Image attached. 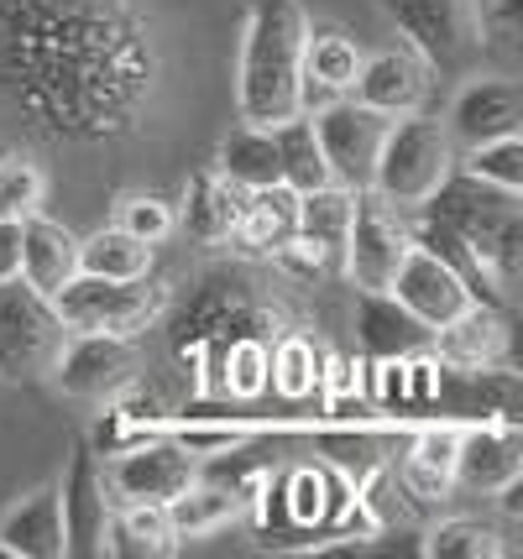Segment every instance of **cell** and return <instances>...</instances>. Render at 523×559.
Masks as SVG:
<instances>
[{
    "label": "cell",
    "instance_id": "cell-1",
    "mask_svg": "<svg viewBox=\"0 0 523 559\" xmlns=\"http://www.w3.org/2000/svg\"><path fill=\"white\" fill-rule=\"evenodd\" d=\"M0 84L58 136H110L152 90V43L121 0H0Z\"/></svg>",
    "mask_w": 523,
    "mask_h": 559
},
{
    "label": "cell",
    "instance_id": "cell-2",
    "mask_svg": "<svg viewBox=\"0 0 523 559\" xmlns=\"http://www.w3.org/2000/svg\"><path fill=\"white\" fill-rule=\"evenodd\" d=\"M309 16L299 0H251L241 69H236V110L247 126H277L299 116V73Z\"/></svg>",
    "mask_w": 523,
    "mask_h": 559
},
{
    "label": "cell",
    "instance_id": "cell-3",
    "mask_svg": "<svg viewBox=\"0 0 523 559\" xmlns=\"http://www.w3.org/2000/svg\"><path fill=\"white\" fill-rule=\"evenodd\" d=\"M277 330V309H268L257 293H251L247 277H230V272H215L189 288V298L174 309L168 319V345L183 366H194L204 382L215 388V371H221V356L230 341L241 335H262Z\"/></svg>",
    "mask_w": 523,
    "mask_h": 559
},
{
    "label": "cell",
    "instance_id": "cell-4",
    "mask_svg": "<svg viewBox=\"0 0 523 559\" xmlns=\"http://www.w3.org/2000/svg\"><path fill=\"white\" fill-rule=\"evenodd\" d=\"M450 168H455V142H450L445 121L424 116V110H408V116H393L388 131H382L367 189L382 204H393L399 215H419L429 194L450 178Z\"/></svg>",
    "mask_w": 523,
    "mask_h": 559
},
{
    "label": "cell",
    "instance_id": "cell-5",
    "mask_svg": "<svg viewBox=\"0 0 523 559\" xmlns=\"http://www.w3.org/2000/svg\"><path fill=\"white\" fill-rule=\"evenodd\" d=\"M424 215L445 219L450 230H461L472 251L492 267L502 288L519 277V251H523V219H519V194H508L498 183H482L472 173L450 168V178L429 194Z\"/></svg>",
    "mask_w": 523,
    "mask_h": 559
},
{
    "label": "cell",
    "instance_id": "cell-6",
    "mask_svg": "<svg viewBox=\"0 0 523 559\" xmlns=\"http://www.w3.org/2000/svg\"><path fill=\"white\" fill-rule=\"evenodd\" d=\"M63 341H69V324L58 319L48 293H37L26 277H5L0 283V377L48 382Z\"/></svg>",
    "mask_w": 523,
    "mask_h": 559
},
{
    "label": "cell",
    "instance_id": "cell-7",
    "mask_svg": "<svg viewBox=\"0 0 523 559\" xmlns=\"http://www.w3.org/2000/svg\"><path fill=\"white\" fill-rule=\"evenodd\" d=\"M168 293L147 277H95L74 272L63 288L52 293V309L69 330H100V335H142L152 319L163 314Z\"/></svg>",
    "mask_w": 523,
    "mask_h": 559
},
{
    "label": "cell",
    "instance_id": "cell-8",
    "mask_svg": "<svg viewBox=\"0 0 523 559\" xmlns=\"http://www.w3.org/2000/svg\"><path fill=\"white\" fill-rule=\"evenodd\" d=\"M105 471V491H110V508H131V502H152V508H168L178 491L200 476L194 450H183L174 435H147L136 444L116 450Z\"/></svg>",
    "mask_w": 523,
    "mask_h": 559
},
{
    "label": "cell",
    "instance_id": "cell-9",
    "mask_svg": "<svg viewBox=\"0 0 523 559\" xmlns=\"http://www.w3.org/2000/svg\"><path fill=\"white\" fill-rule=\"evenodd\" d=\"M388 22L408 37V48L435 69H466L482 48V22L472 0H382Z\"/></svg>",
    "mask_w": 523,
    "mask_h": 559
},
{
    "label": "cell",
    "instance_id": "cell-10",
    "mask_svg": "<svg viewBox=\"0 0 523 559\" xmlns=\"http://www.w3.org/2000/svg\"><path fill=\"white\" fill-rule=\"evenodd\" d=\"M309 121H314V136H320L330 183L361 194L372 183V163H377V146H382V131H388V116H377L367 105H356L350 95H341L330 99L324 110H314Z\"/></svg>",
    "mask_w": 523,
    "mask_h": 559
},
{
    "label": "cell",
    "instance_id": "cell-11",
    "mask_svg": "<svg viewBox=\"0 0 523 559\" xmlns=\"http://www.w3.org/2000/svg\"><path fill=\"white\" fill-rule=\"evenodd\" d=\"M403 251H408V225H403V215L393 204H382L372 189H361V194H356V210H350L346 251H341L346 277L361 293H388Z\"/></svg>",
    "mask_w": 523,
    "mask_h": 559
},
{
    "label": "cell",
    "instance_id": "cell-12",
    "mask_svg": "<svg viewBox=\"0 0 523 559\" xmlns=\"http://www.w3.org/2000/svg\"><path fill=\"white\" fill-rule=\"evenodd\" d=\"M136 377V335H100V330H69L58 350L48 382L79 397V403H105Z\"/></svg>",
    "mask_w": 523,
    "mask_h": 559
},
{
    "label": "cell",
    "instance_id": "cell-13",
    "mask_svg": "<svg viewBox=\"0 0 523 559\" xmlns=\"http://www.w3.org/2000/svg\"><path fill=\"white\" fill-rule=\"evenodd\" d=\"M58 512H63V555L100 559L116 508H110V491H105L100 455L90 444H74V455H69V471L58 481Z\"/></svg>",
    "mask_w": 523,
    "mask_h": 559
},
{
    "label": "cell",
    "instance_id": "cell-14",
    "mask_svg": "<svg viewBox=\"0 0 523 559\" xmlns=\"http://www.w3.org/2000/svg\"><path fill=\"white\" fill-rule=\"evenodd\" d=\"M455 487L476 497H498L502 487L523 481V435L513 418H476L461 424L455 439Z\"/></svg>",
    "mask_w": 523,
    "mask_h": 559
},
{
    "label": "cell",
    "instance_id": "cell-15",
    "mask_svg": "<svg viewBox=\"0 0 523 559\" xmlns=\"http://www.w3.org/2000/svg\"><path fill=\"white\" fill-rule=\"evenodd\" d=\"M523 121V90L519 79H498V73H476L466 79L455 99H450L445 131L455 152L476 142H492V136H513Z\"/></svg>",
    "mask_w": 523,
    "mask_h": 559
},
{
    "label": "cell",
    "instance_id": "cell-16",
    "mask_svg": "<svg viewBox=\"0 0 523 559\" xmlns=\"http://www.w3.org/2000/svg\"><path fill=\"white\" fill-rule=\"evenodd\" d=\"M356 105H367L377 116H408V110H419L424 95H429V63H424L419 52L408 48H382V52H361V69L350 79L346 90Z\"/></svg>",
    "mask_w": 523,
    "mask_h": 559
},
{
    "label": "cell",
    "instance_id": "cell-17",
    "mask_svg": "<svg viewBox=\"0 0 523 559\" xmlns=\"http://www.w3.org/2000/svg\"><path fill=\"white\" fill-rule=\"evenodd\" d=\"M388 293L399 298L408 314L419 319L424 330H440L445 319H455L466 304H472V293L461 288V277H455L445 262H435V257L414 241H408V251H403V262H399V272H393Z\"/></svg>",
    "mask_w": 523,
    "mask_h": 559
},
{
    "label": "cell",
    "instance_id": "cell-18",
    "mask_svg": "<svg viewBox=\"0 0 523 559\" xmlns=\"http://www.w3.org/2000/svg\"><path fill=\"white\" fill-rule=\"evenodd\" d=\"M429 350L435 361L445 366H502L508 361V319L502 309H487V304H466L455 319H445L440 330H429Z\"/></svg>",
    "mask_w": 523,
    "mask_h": 559
},
{
    "label": "cell",
    "instance_id": "cell-19",
    "mask_svg": "<svg viewBox=\"0 0 523 559\" xmlns=\"http://www.w3.org/2000/svg\"><path fill=\"white\" fill-rule=\"evenodd\" d=\"M455 439H461V424H450V418H429L414 429L408 439V455L399 465V487L403 497H414V502H445L450 491H455Z\"/></svg>",
    "mask_w": 523,
    "mask_h": 559
},
{
    "label": "cell",
    "instance_id": "cell-20",
    "mask_svg": "<svg viewBox=\"0 0 523 559\" xmlns=\"http://www.w3.org/2000/svg\"><path fill=\"white\" fill-rule=\"evenodd\" d=\"M356 345L367 361H388V356H414L429 350V330L403 309L393 293H361L356 288Z\"/></svg>",
    "mask_w": 523,
    "mask_h": 559
},
{
    "label": "cell",
    "instance_id": "cell-21",
    "mask_svg": "<svg viewBox=\"0 0 523 559\" xmlns=\"http://www.w3.org/2000/svg\"><path fill=\"white\" fill-rule=\"evenodd\" d=\"M0 555H11V559H58L63 555L58 487L26 491L22 502L0 518Z\"/></svg>",
    "mask_w": 523,
    "mask_h": 559
},
{
    "label": "cell",
    "instance_id": "cell-22",
    "mask_svg": "<svg viewBox=\"0 0 523 559\" xmlns=\"http://www.w3.org/2000/svg\"><path fill=\"white\" fill-rule=\"evenodd\" d=\"M408 241L424 246L435 262H445L455 277H461V288L472 293V304H487V309H502L508 304V288H502L498 277H492V267L482 262L472 251V241L461 236V230H450L445 219H435V215H424L414 230H408Z\"/></svg>",
    "mask_w": 523,
    "mask_h": 559
},
{
    "label": "cell",
    "instance_id": "cell-23",
    "mask_svg": "<svg viewBox=\"0 0 523 559\" xmlns=\"http://www.w3.org/2000/svg\"><path fill=\"white\" fill-rule=\"evenodd\" d=\"M79 272V236L69 225L48 219L43 210L22 219V277L37 293H58Z\"/></svg>",
    "mask_w": 523,
    "mask_h": 559
},
{
    "label": "cell",
    "instance_id": "cell-24",
    "mask_svg": "<svg viewBox=\"0 0 523 559\" xmlns=\"http://www.w3.org/2000/svg\"><path fill=\"white\" fill-rule=\"evenodd\" d=\"M294 230H299V194L288 183H268V189H247L241 194V219H236V236L230 241L273 257Z\"/></svg>",
    "mask_w": 523,
    "mask_h": 559
},
{
    "label": "cell",
    "instance_id": "cell-25",
    "mask_svg": "<svg viewBox=\"0 0 523 559\" xmlns=\"http://www.w3.org/2000/svg\"><path fill=\"white\" fill-rule=\"evenodd\" d=\"M241 194H247V189H236V183L221 178V173H200V178L189 183L183 230L204 246L230 241V236H236V219H241Z\"/></svg>",
    "mask_w": 523,
    "mask_h": 559
},
{
    "label": "cell",
    "instance_id": "cell-26",
    "mask_svg": "<svg viewBox=\"0 0 523 559\" xmlns=\"http://www.w3.org/2000/svg\"><path fill=\"white\" fill-rule=\"evenodd\" d=\"M178 538L168 523V508H152V502H131V508L110 512V534H105V555H126V559H157L174 555Z\"/></svg>",
    "mask_w": 523,
    "mask_h": 559
},
{
    "label": "cell",
    "instance_id": "cell-27",
    "mask_svg": "<svg viewBox=\"0 0 523 559\" xmlns=\"http://www.w3.org/2000/svg\"><path fill=\"white\" fill-rule=\"evenodd\" d=\"M215 173L230 178L236 189H268V183H283V178H277L273 126H236V131L221 142Z\"/></svg>",
    "mask_w": 523,
    "mask_h": 559
},
{
    "label": "cell",
    "instance_id": "cell-28",
    "mask_svg": "<svg viewBox=\"0 0 523 559\" xmlns=\"http://www.w3.org/2000/svg\"><path fill=\"white\" fill-rule=\"evenodd\" d=\"M241 508H247L241 497H230L225 487L194 476V481L168 502V523H174V538H210V534H221V528H230V523L241 518Z\"/></svg>",
    "mask_w": 523,
    "mask_h": 559
},
{
    "label": "cell",
    "instance_id": "cell-29",
    "mask_svg": "<svg viewBox=\"0 0 523 559\" xmlns=\"http://www.w3.org/2000/svg\"><path fill=\"white\" fill-rule=\"evenodd\" d=\"M273 146H277V178L294 189V194H309L330 183V168H324L320 136H314V121L309 116H288V121L273 126Z\"/></svg>",
    "mask_w": 523,
    "mask_h": 559
},
{
    "label": "cell",
    "instance_id": "cell-30",
    "mask_svg": "<svg viewBox=\"0 0 523 559\" xmlns=\"http://www.w3.org/2000/svg\"><path fill=\"white\" fill-rule=\"evenodd\" d=\"M350 210H356V194L341 189V183H320V189H309V194H299V236L304 241H314L320 251H330V257L341 262V251H346V230H350Z\"/></svg>",
    "mask_w": 523,
    "mask_h": 559
},
{
    "label": "cell",
    "instance_id": "cell-31",
    "mask_svg": "<svg viewBox=\"0 0 523 559\" xmlns=\"http://www.w3.org/2000/svg\"><path fill=\"white\" fill-rule=\"evenodd\" d=\"M320 371L324 356L314 350L309 335H277V345L268 350V388L283 397V403H304L320 392Z\"/></svg>",
    "mask_w": 523,
    "mask_h": 559
},
{
    "label": "cell",
    "instance_id": "cell-32",
    "mask_svg": "<svg viewBox=\"0 0 523 559\" xmlns=\"http://www.w3.org/2000/svg\"><path fill=\"white\" fill-rule=\"evenodd\" d=\"M79 272H95V277H147L152 246L126 236L121 225H105L90 241H79Z\"/></svg>",
    "mask_w": 523,
    "mask_h": 559
},
{
    "label": "cell",
    "instance_id": "cell-33",
    "mask_svg": "<svg viewBox=\"0 0 523 559\" xmlns=\"http://www.w3.org/2000/svg\"><path fill=\"white\" fill-rule=\"evenodd\" d=\"M268 350L273 345L262 341V335L230 341L221 356V371H215V392H225L230 403H257L268 392Z\"/></svg>",
    "mask_w": 523,
    "mask_h": 559
},
{
    "label": "cell",
    "instance_id": "cell-34",
    "mask_svg": "<svg viewBox=\"0 0 523 559\" xmlns=\"http://www.w3.org/2000/svg\"><path fill=\"white\" fill-rule=\"evenodd\" d=\"M356 69H361V48L350 43L346 32H309V37H304V79H314L324 90L346 95Z\"/></svg>",
    "mask_w": 523,
    "mask_h": 559
},
{
    "label": "cell",
    "instance_id": "cell-35",
    "mask_svg": "<svg viewBox=\"0 0 523 559\" xmlns=\"http://www.w3.org/2000/svg\"><path fill=\"white\" fill-rule=\"evenodd\" d=\"M455 168L482 178V183H498L508 194H523V142L513 136H492V142H476L455 152Z\"/></svg>",
    "mask_w": 523,
    "mask_h": 559
},
{
    "label": "cell",
    "instance_id": "cell-36",
    "mask_svg": "<svg viewBox=\"0 0 523 559\" xmlns=\"http://www.w3.org/2000/svg\"><path fill=\"white\" fill-rule=\"evenodd\" d=\"M424 555L429 559H498L502 534L482 518H445L424 534Z\"/></svg>",
    "mask_w": 523,
    "mask_h": 559
},
{
    "label": "cell",
    "instance_id": "cell-37",
    "mask_svg": "<svg viewBox=\"0 0 523 559\" xmlns=\"http://www.w3.org/2000/svg\"><path fill=\"white\" fill-rule=\"evenodd\" d=\"M43 168L32 157H0V219H26L43 210Z\"/></svg>",
    "mask_w": 523,
    "mask_h": 559
},
{
    "label": "cell",
    "instance_id": "cell-38",
    "mask_svg": "<svg viewBox=\"0 0 523 559\" xmlns=\"http://www.w3.org/2000/svg\"><path fill=\"white\" fill-rule=\"evenodd\" d=\"M116 225H121L126 236H136V241L163 246L178 230V215L168 210V204H163V199L131 194V199H121V215H116Z\"/></svg>",
    "mask_w": 523,
    "mask_h": 559
},
{
    "label": "cell",
    "instance_id": "cell-39",
    "mask_svg": "<svg viewBox=\"0 0 523 559\" xmlns=\"http://www.w3.org/2000/svg\"><path fill=\"white\" fill-rule=\"evenodd\" d=\"M476 5V22H482V37H513L523 22V0H472Z\"/></svg>",
    "mask_w": 523,
    "mask_h": 559
},
{
    "label": "cell",
    "instance_id": "cell-40",
    "mask_svg": "<svg viewBox=\"0 0 523 559\" xmlns=\"http://www.w3.org/2000/svg\"><path fill=\"white\" fill-rule=\"evenodd\" d=\"M22 277V219H0V283Z\"/></svg>",
    "mask_w": 523,
    "mask_h": 559
}]
</instances>
